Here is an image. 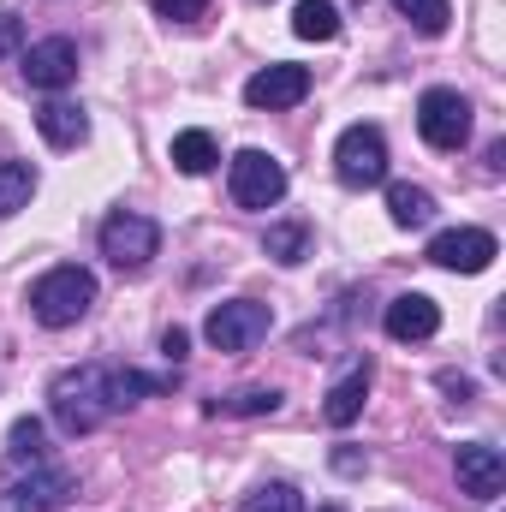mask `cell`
<instances>
[{
	"instance_id": "9",
	"label": "cell",
	"mask_w": 506,
	"mask_h": 512,
	"mask_svg": "<svg viewBox=\"0 0 506 512\" xmlns=\"http://www.w3.org/2000/svg\"><path fill=\"white\" fill-rule=\"evenodd\" d=\"M495 256H501V245H495V233H483V227H447V233L429 239V262L447 268V274H483Z\"/></svg>"
},
{
	"instance_id": "17",
	"label": "cell",
	"mask_w": 506,
	"mask_h": 512,
	"mask_svg": "<svg viewBox=\"0 0 506 512\" xmlns=\"http://www.w3.org/2000/svg\"><path fill=\"white\" fill-rule=\"evenodd\" d=\"M215 161H221V143H215L209 131H179V137H173V167H179V173L197 179V173H209Z\"/></svg>"
},
{
	"instance_id": "22",
	"label": "cell",
	"mask_w": 506,
	"mask_h": 512,
	"mask_svg": "<svg viewBox=\"0 0 506 512\" xmlns=\"http://www.w3.org/2000/svg\"><path fill=\"white\" fill-rule=\"evenodd\" d=\"M274 405H280V393H274V387H239V393L215 399L209 411H215V417H268Z\"/></svg>"
},
{
	"instance_id": "8",
	"label": "cell",
	"mask_w": 506,
	"mask_h": 512,
	"mask_svg": "<svg viewBox=\"0 0 506 512\" xmlns=\"http://www.w3.org/2000/svg\"><path fill=\"white\" fill-rule=\"evenodd\" d=\"M78 495V477L72 471H54V465H30V477L6 483L0 489V512H54L60 501Z\"/></svg>"
},
{
	"instance_id": "26",
	"label": "cell",
	"mask_w": 506,
	"mask_h": 512,
	"mask_svg": "<svg viewBox=\"0 0 506 512\" xmlns=\"http://www.w3.org/2000/svg\"><path fill=\"white\" fill-rule=\"evenodd\" d=\"M161 18H173V24H191V18H203L209 12V0H149Z\"/></svg>"
},
{
	"instance_id": "27",
	"label": "cell",
	"mask_w": 506,
	"mask_h": 512,
	"mask_svg": "<svg viewBox=\"0 0 506 512\" xmlns=\"http://www.w3.org/2000/svg\"><path fill=\"white\" fill-rule=\"evenodd\" d=\"M161 352H167V364H179V358L191 352V334H185V328H167V334H161Z\"/></svg>"
},
{
	"instance_id": "6",
	"label": "cell",
	"mask_w": 506,
	"mask_h": 512,
	"mask_svg": "<svg viewBox=\"0 0 506 512\" xmlns=\"http://www.w3.org/2000/svg\"><path fill=\"white\" fill-rule=\"evenodd\" d=\"M417 131L429 149H465L471 143V102L459 90H423L417 102Z\"/></svg>"
},
{
	"instance_id": "24",
	"label": "cell",
	"mask_w": 506,
	"mask_h": 512,
	"mask_svg": "<svg viewBox=\"0 0 506 512\" xmlns=\"http://www.w3.org/2000/svg\"><path fill=\"white\" fill-rule=\"evenodd\" d=\"M393 12L411 18L423 36H441V30L453 24V6H447V0H393Z\"/></svg>"
},
{
	"instance_id": "15",
	"label": "cell",
	"mask_w": 506,
	"mask_h": 512,
	"mask_svg": "<svg viewBox=\"0 0 506 512\" xmlns=\"http://www.w3.org/2000/svg\"><path fill=\"white\" fill-rule=\"evenodd\" d=\"M36 131H42L54 149H78V143L90 137V114H84L78 102H48V108H36Z\"/></svg>"
},
{
	"instance_id": "23",
	"label": "cell",
	"mask_w": 506,
	"mask_h": 512,
	"mask_svg": "<svg viewBox=\"0 0 506 512\" xmlns=\"http://www.w3.org/2000/svg\"><path fill=\"white\" fill-rule=\"evenodd\" d=\"M262 245H268L274 262H304V256H310V227H304V221H280V227H268Z\"/></svg>"
},
{
	"instance_id": "14",
	"label": "cell",
	"mask_w": 506,
	"mask_h": 512,
	"mask_svg": "<svg viewBox=\"0 0 506 512\" xmlns=\"http://www.w3.org/2000/svg\"><path fill=\"white\" fill-rule=\"evenodd\" d=\"M364 399H370V358H358V364H352L340 382L328 387V405H322V417H328L334 429H346V423H358Z\"/></svg>"
},
{
	"instance_id": "1",
	"label": "cell",
	"mask_w": 506,
	"mask_h": 512,
	"mask_svg": "<svg viewBox=\"0 0 506 512\" xmlns=\"http://www.w3.org/2000/svg\"><path fill=\"white\" fill-rule=\"evenodd\" d=\"M48 411L66 435H90L114 417V399H108V370L102 364H78V370H60L48 387Z\"/></svg>"
},
{
	"instance_id": "11",
	"label": "cell",
	"mask_w": 506,
	"mask_h": 512,
	"mask_svg": "<svg viewBox=\"0 0 506 512\" xmlns=\"http://www.w3.org/2000/svg\"><path fill=\"white\" fill-rule=\"evenodd\" d=\"M304 96H310V72L304 66H286V60L280 66H262L251 84H245V102L251 108H268V114L274 108H298Z\"/></svg>"
},
{
	"instance_id": "5",
	"label": "cell",
	"mask_w": 506,
	"mask_h": 512,
	"mask_svg": "<svg viewBox=\"0 0 506 512\" xmlns=\"http://www.w3.org/2000/svg\"><path fill=\"white\" fill-rule=\"evenodd\" d=\"M227 185H233V203H239V209H274V203L286 197V167H280L268 149H239Z\"/></svg>"
},
{
	"instance_id": "21",
	"label": "cell",
	"mask_w": 506,
	"mask_h": 512,
	"mask_svg": "<svg viewBox=\"0 0 506 512\" xmlns=\"http://www.w3.org/2000/svg\"><path fill=\"white\" fill-rule=\"evenodd\" d=\"M42 441H48V429H42L36 417H18V423L6 429V459H12V465H42V459H48Z\"/></svg>"
},
{
	"instance_id": "4",
	"label": "cell",
	"mask_w": 506,
	"mask_h": 512,
	"mask_svg": "<svg viewBox=\"0 0 506 512\" xmlns=\"http://www.w3.org/2000/svg\"><path fill=\"white\" fill-rule=\"evenodd\" d=\"M334 173H340V185H352V191H370L387 179V137L376 126H346L340 131V143H334Z\"/></svg>"
},
{
	"instance_id": "10",
	"label": "cell",
	"mask_w": 506,
	"mask_h": 512,
	"mask_svg": "<svg viewBox=\"0 0 506 512\" xmlns=\"http://www.w3.org/2000/svg\"><path fill=\"white\" fill-rule=\"evenodd\" d=\"M24 84L30 90H66L72 78H78V48L66 42V36H48V42H36V48H24Z\"/></svg>"
},
{
	"instance_id": "18",
	"label": "cell",
	"mask_w": 506,
	"mask_h": 512,
	"mask_svg": "<svg viewBox=\"0 0 506 512\" xmlns=\"http://www.w3.org/2000/svg\"><path fill=\"white\" fill-rule=\"evenodd\" d=\"M387 215H393V227H429L435 221V197L423 185H393L387 191Z\"/></svg>"
},
{
	"instance_id": "25",
	"label": "cell",
	"mask_w": 506,
	"mask_h": 512,
	"mask_svg": "<svg viewBox=\"0 0 506 512\" xmlns=\"http://www.w3.org/2000/svg\"><path fill=\"white\" fill-rule=\"evenodd\" d=\"M239 512H298V495H292L286 483H268V489H256Z\"/></svg>"
},
{
	"instance_id": "3",
	"label": "cell",
	"mask_w": 506,
	"mask_h": 512,
	"mask_svg": "<svg viewBox=\"0 0 506 512\" xmlns=\"http://www.w3.org/2000/svg\"><path fill=\"white\" fill-rule=\"evenodd\" d=\"M268 328H274V310H268V304H256V298L215 304V310H209V322H203V334H209V346H215V352H251L256 340H268Z\"/></svg>"
},
{
	"instance_id": "13",
	"label": "cell",
	"mask_w": 506,
	"mask_h": 512,
	"mask_svg": "<svg viewBox=\"0 0 506 512\" xmlns=\"http://www.w3.org/2000/svg\"><path fill=\"white\" fill-rule=\"evenodd\" d=\"M381 328H387L399 346H411V340H429V334L441 328V304H435L429 292H399V298L387 304Z\"/></svg>"
},
{
	"instance_id": "20",
	"label": "cell",
	"mask_w": 506,
	"mask_h": 512,
	"mask_svg": "<svg viewBox=\"0 0 506 512\" xmlns=\"http://www.w3.org/2000/svg\"><path fill=\"white\" fill-rule=\"evenodd\" d=\"M173 382H179V376H137V370H108V399H114V411H126V405L149 399V393H167Z\"/></svg>"
},
{
	"instance_id": "28",
	"label": "cell",
	"mask_w": 506,
	"mask_h": 512,
	"mask_svg": "<svg viewBox=\"0 0 506 512\" xmlns=\"http://www.w3.org/2000/svg\"><path fill=\"white\" fill-rule=\"evenodd\" d=\"M328 512H334V507H328Z\"/></svg>"
},
{
	"instance_id": "16",
	"label": "cell",
	"mask_w": 506,
	"mask_h": 512,
	"mask_svg": "<svg viewBox=\"0 0 506 512\" xmlns=\"http://www.w3.org/2000/svg\"><path fill=\"white\" fill-rule=\"evenodd\" d=\"M292 30L304 42H334L340 36V6L334 0H298L292 6Z\"/></svg>"
},
{
	"instance_id": "7",
	"label": "cell",
	"mask_w": 506,
	"mask_h": 512,
	"mask_svg": "<svg viewBox=\"0 0 506 512\" xmlns=\"http://www.w3.org/2000/svg\"><path fill=\"white\" fill-rule=\"evenodd\" d=\"M161 251V227L149 221V215H108L102 221V256L114 262V268H149V256Z\"/></svg>"
},
{
	"instance_id": "19",
	"label": "cell",
	"mask_w": 506,
	"mask_h": 512,
	"mask_svg": "<svg viewBox=\"0 0 506 512\" xmlns=\"http://www.w3.org/2000/svg\"><path fill=\"white\" fill-rule=\"evenodd\" d=\"M30 197H36V167L30 161H0V221L30 209Z\"/></svg>"
},
{
	"instance_id": "2",
	"label": "cell",
	"mask_w": 506,
	"mask_h": 512,
	"mask_svg": "<svg viewBox=\"0 0 506 512\" xmlns=\"http://www.w3.org/2000/svg\"><path fill=\"white\" fill-rule=\"evenodd\" d=\"M90 304H96V274L78 268V262H60L30 286V316L42 328H72V322L90 316Z\"/></svg>"
},
{
	"instance_id": "12",
	"label": "cell",
	"mask_w": 506,
	"mask_h": 512,
	"mask_svg": "<svg viewBox=\"0 0 506 512\" xmlns=\"http://www.w3.org/2000/svg\"><path fill=\"white\" fill-rule=\"evenodd\" d=\"M459 489L471 495V501H495L506 489V459L501 447H489V441H471V447H459Z\"/></svg>"
}]
</instances>
